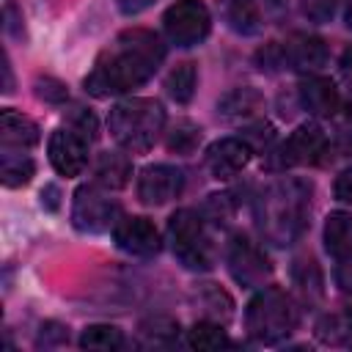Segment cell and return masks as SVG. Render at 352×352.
<instances>
[{
  "instance_id": "5b68a950",
  "label": "cell",
  "mask_w": 352,
  "mask_h": 352,
  "mask_svg": "<svg viewBox=\"0 0 352 352\" xmlns=\"http://www.w3.org/2000/svg\"><path fill=\"white\" fill-rule=\"evenodd\" d=\"M168 239L173 248V256L187 270H209L214 264V248L206 234L204 214L195 209H179L168 220Z\"/></svg>"
},
{
  "instance_id": "484cf974",
  "label": "cell",
  "mask_w": 352,
  "mask_h": 352,
  "mask_svg": "<svg viewBox=\"0 0 352 352\" xmlns=\"http://www.w3.org/2000/svg\"><path fill=\"white\" fill-rule=\"evenodd\" d=\"M140 336L148 346H168L179 338V322H173L170 316H151L140 324Z\"/></svg>"
},
{
  "instance_id": "8992f818",
  "label": "cell",
  "mask_w": 352,
  "mask_h": 352,
  "mask_svg": "<svg viewBox=\"0 0 352 352\" xmlns=\"http://www.w3.org/2000/svg\"><path fill=\"white\" fill-rule=\"evenodd\" d=\"M121 220V206L110 192L102 190V184H82L74 190L72 201V223L82 234H104L116 228Z\"/></svg>"
},
{
  "instance_id": "7402d4cb",
  "label": "cell",
  "mask_w": 352,
  "mask_h": 352,
  "mask_svg": "<svg viewBox=\"0 0 352 352\" xmlns=\"http://www.w3.org/2000/svg\"><path fill=\"white\" fill-rule=\"evenodd\" d=\"M195 85H198V69L192 60H184V63H176L170 69V74L165 77V91L173 102L179 104H187L192 96H195Z\"/></svg>"
},
{
  "instance_id": "8d00e7d4",
  "label": "cell",
  "mask_w": 352,
  "mask_h": 352,
  "mask_svg": "<svg viewBox=\"0 0 352 352\" xmlns=\"http://www.w3.org/2000/svg\"><path fill=\"white\" fill-rule=\"evenodd\" d=\"M41 206H47L50 212H55V209L60 206V192H58L55 184H47V187L41 190Z\"/></svg>"
},
{
  "instance_id": "cb8c5ba5",
  "label": "cell",
  "mask_w": 352,
  "mask_h": 352,
  "mask_svg": "<svg viewBox=\"0 0 352 352\" xmlns=\"http://www.w3.org/2000/svg\"><path fill=\"white\" fill-rule=\"evenodd\" d=\"M187 344L198 352H214V349H223V346H231V338L226 336L223 324L220 322H195L190 330H187Z\"/></svg>"
},
{
  "instance_id": "603a6c76",
  "label": "cell",
  "mask_w": 352,
  "mask_h": 352,
  "mask_svg": "<svg viewBox=\"0 0 352 352\" xmlns=\"http://www.w3.org/2000/svg\"><path fill=\"white\" fill-rule=\"evenodd\" d=\"M36 173V165L28 154L16 151V148H6L3 151V162H0V179L6 187H25Z\"/></svg>"
},
{
  "instance_id": "f546056e",
  "label": "cell",
  "mask_w": 352,
  "mask_h": 352,
  "mask_svg": "<svg viewBox=\"0 0 352 352\" xmlns=\"http://www.w3.org/2000/svg\"><path fill=\"white\" fill-rule=\"evenodd\" d=\"M69 129H74L80 138H85L88 143H94L96 140V118H94V113H88V110H77V113H72V121H69Z\"/></svg>"
},
{
  "instance_id": "9a60e30c",
  "label": "cell",
  "mask_w": 352,
  "mask_h": 352,
  "mask_svg": "<svg viewBox=\"0 0 352 352\" xmlns=\"http://www.w3.org/2000/svg\"><path fill=\"white\" fill-rule=\"evenodd\" d=\"M280 47H283L286 66H292L297 72H316L327 63V44H324V38H319L314 33H294Z\"/></svg>"
},
{
  "instance_id": "74e56055",
  "label": "cell",
  "mask_w": 352,
  "mask_h": 352,
  "mask_svg": "<svg viewBox=\"0 0 352 352\" xmlns=\"http://www.w3.org/2000/svg\"><path fill=\"white\" fill-rule=\"evenodd\" d=\"M341 74L346 77V82L352 85V44L341 52Z\"/></svg>"
},
{
  "instance_id": "5bb4252c",
  "label": "cell",
  "mask_w": 352,
  "mask_h": 352,
  "mask_svg": "<svg viewBox=\"0 0 352 352\" xmlns=\"http://www.w3.org/2000/svg\"><path fill=\"white\" fill-rule=\"evenodd\" d=\"M300 104L311 113V116H319V118H330L341 110V94L336 88L333 80L327 77H319V74H308L302 77L300 82Z\"/></svg>"
},
{
  "instance_id": "83f0119b",
  "label": "cell",
  "mask_w": 352,
  "mask_h": 352,
  "mask_svg": "<svg viewBox=\"0 0 352 352\" xmlns=\"http://www.w3.org/2000/svg\"><path fill=\"white\" fill-rule=\"evenodd\" d=\"M242 140L253 148V151H270V143L275 140V129H272V124H267V121H248V126H245V132H242Z\"/></svg>"
},
{
  "instance_id": "d6a6232c",
  "label": "cell",
  "mask_w": 352,
  "mask_h": 352,
  "mask_svg": "<svg viewBox=\"0 0 352 352\" xmlns=\"http://www.w3.org/2000/svg\"><path fill=\"white\" fill-rule=\"evenodd\" d=\"M333 192H336V198L341 204H352V168H346V170L338 173V179L333 184Z\"/></svg>"
},
{
  "instance_id": "e575fe53",
  "label": "cell",
  "mask_w": 352,
  "mask_h": 352,
  "mask_svg": "<svg viewBox=\"0 0 352 352\" xmlns=\"http://www.w3.org/2000/svg\"><path fill=\"white\" fill-rule=\"evenodd\" d=\"M19 22H22V19L16 16L14 0H6V30L14 33V36H22V25H19Z\"/></svg>"
},
{
  "instance_id": "f1b7e54d",
  "label": "cell",
  "mask_w": 352,
  "mask_h": 352,
  "mask_svg": "<svg viewBox=\"0 0 352 352\" xmlns=\"http://www.w3.org/2000/svg\"><path fill=\"white\" fill-rule=\"evenodd\" d=\"M36 96L44 99V102H63V99L69 96V91H66V85H63L60 80H55V77H38V80H36Z\"/></svg>"
},
{
  "instance_id": "d4e9b609",
  "label": "cell",
  "mask_w": 352,
  "mask_h": 352,
  "mask_svg": "<svg viewBox=\"0 0 352 352\" xmlns=\"http://www.w3.org/2000/svg\"><path fill=\"white\" fill-rule=\"evenodd\" d=\"M80 346L88 352H113L124 346V333L116 324H88L80 333Z\"/></svg>"
},
{
  "instance_id": "44dd1931",
  "label": "cell",
  "mask_w": 352,
  "mask_h": 352,
  "mask_svg": "<svg viewBox=\"0 0 352 352\" xmlns=\"http://www.w3.org/2000/svg\"><path fill=\"white\" fill-rule=\"evenodd\" d=\"M324 248L333 258L352 256V214L330 212L324 220Z\"/></svg>"
},
{
  "instance_id": "7c38bea8",
  "label": "cell",
  "mask_w": 352,
  "mask_h": 352,
  "mask_svg": "<svg viewBox=\"0 0 352 352\" xmlns=\"http://www.w3.org/2000/svg\"><path fill=\"white\" fill-rule=\"evenodd\" d=\"M47 154H50V162L52 168L60 173V176H77L82 173L85 162H88V140L80 138L74 129H55L50 135V143H47Z\"/></svg>"
},
{
  "instance_id": "ac0fdd59",
  "label": "cell",
  "mask_w": 352,
  "mask_h": 352,
  "mask_svg": "<svg viewBox=\"0 0 352 352\" xmlns=\"http://www.w3.org/2000/svg\"><path fill=\"white\" fill-rule=\"evenodd\" d=\"M261 104H264V99L256 88H234L217 102V113L228 121H245L248 124L258 116Z\"/></svg>"
},
{
  "instance_id": "7a4b0ae2",
  "label": "cell",
  "mask_w": 352,
  "mask_h": 352,
  "mask_svg": "<svg viewBox=\"0 0 352 352\" xmlns=\"http://www.w3.org/2000/svg\"><path fill=\"white\" fill-rule=\"evenodd\" d=\"M311 184L302 179H278L256 198V226L270 245H292L308 226Z\"/></svg>"
},
{
  "instance_id": "4316f807",
  "label": "cell",
  "mask_w": 352,
  "mask_h": 352,
  "mask_svg": "<svg viewBox=\"0 0 352 352\" xmlns=\"http://www.w3.org/2000/svg\"><path fill=\"white\" fill-rule=\"evenodd\" d=\"M201 143V126L182 118L173 124V129L168 132V148L176 151V154H192Z\"/></svg>"
},
{
  "instance_id": "30bf717a",
  "label": "cell",
  "mask_w": 352,
  "mask_h": 352,
  "mask_svg": "<svg viewBox=\"0 0 352 352\" xmlns=\"http://www.w3.org/2000/svg\"><path fill=\"white\" fill-rule=\"evenodd\" d=\"M184 187V173L176 165H148L138 176V198L146 206H165L179 198Z\"/></svg>"
},
{
  "instance_id": "3957f363",
  "label": "cell",
  "mask_w": 352,
  "mask_h": 352,
  "mask_svg": "<svg viewBox=\"0 0 352 352\" xmlns=\"http://www.w3.org/2000/svg\"><path fill=\"white\" fill-rule=\"evenodd\" d=\"M113 140L129 154H146L165 129V107L157 99L132 96L116 102L107 116Z\"/></svg>"
},
{
  "instance_id": "836d02e7",
  "label": "cell",
  "mask_w": 352,
  "mask_h": 352,
  "mask_svg": "<svg viewBox=\"0 0 352 352\" xmlns=\"http://www.w3.org/2000/svg\"><path fill=\"white\" fill-rule=\"evenodd\" d=\"M336 283H338L344 292H352V256L338 258V267H336Z\"/></svg>"
},
{
  "instance_id": "8fae6325",
  "label": "cell",
  "mask_w": 352,
  "mask_h": 352,
  "mask_svg": "<svg viewBox=\"0 0 352 352\" xmlns=\"http://www.w3.org/2000/svg\"><path fill=\"white\" fill-rule=\"evenodd\" d=\"M113 239H116V245H118L124 253L140 256V258L154 256V253L160 250V245H162L157 226H154L148 217H140V214L121 217V220L116 223V228H113Z\"/></svg>"
},
{
  "instance_id": "ba28073f",
  "label": "cell",
  "mask_w": 352,
  "mask_h": 352,
  "mask_svg": "<svg viewBox=\"0 0 352 352\" xmlns=\"http://www.w3.org/2000/svg\"><path fill=\"white\" fill-rule=\"evenodd\" d=\"M162 28L170 44L187 50V47H198L209 36L212 16L204 0H176L162 16Z\"/></svg>"
},
{
  "instance_id": "60d3db41",
  "label": "cell",
  "mask_w": 352,
  "mask_h": 352,
  "mask_svg": "<svg viewBox=\"0 0 352 352\" xmlns=\"http://www.w3.org/2000/svg\"><path fill=\"white\" fill-rule=\"evenodd\" d=\"M349 344H352V327H349Z\"/></svg>"
},
{
  "instance_id": "277c9868",
  "label": "cell",
  "mask_w": 352,
  "mask_h": 352,
  "mask_svg": "<svg viewBox=\"0 0 352 352\" xmlns=\"http://www.w3.org/2000/svg\"><path fill=\"white\" fill-rule=\"evenodd\" d=\"M297 305L280 286H261L245 311L248 336L258 344H278L297 327Z\"/></svg>"
},
{
  "instance_id": "2e32d148",
  "label": "cell",
  "mask_w": 352,
  "mask_h": 352,
  "mask_svg": "<svg viewBox=\"0 0 352 352\" xmlns=\"http://www.w3.org/2000/svg\"><path fill=\"white\" fill-rule=\"evenodd\" d=\"M217 14L236 36H256L261 30V11L256 0H214Z\"/></svg>"
},
{
  "instance_id": "ffe728a7",
  "label": "cell",
  "mask_w": 352,
  "mask_h": 352,
  "mask_svg": "<svg viewBox=\"0 0 352 352\" xmlns=\"http://www.w3.org/2000/svg\"><path fill=\"white\" fill-rule=\"evenodd\" d=\"M192 300L198 302V308L206 314V319L226 324L234 316V300L226 289H220L217 283H198L192 292Z\"/></svg>"
},
{
  "instance_id": "d590c367",
  "label": "cell",
  "mask_w": 352,
  "mask_h": 352,
  "mask_svg": "<svg viewBox=\"0 0 352 352\" xmlns=\"http://www.w3.org/2000/svg\"><path fill=\"white\" fill-rule=\"evenodd\" d=\"M116 3H118V8H121L126 16H135V14L146 11L148 6H154L157 0H116Z\"/></svg>"
},
{
  "instance_id": "6da1fadb",
  "label": "cell",
  "mask_w": 352,
  "mask_h": 352,
  "mask_svg": "<svg viewBox=\"0 0 352 352\" xmlns=\"http://www.w3.org/2000/svg\"><path fill=\"white\" fill-rule=\"evenodd\" d=\"M165 60V44L154 30L129 28L116 36V41L99 52L94 69L85 77V91L91 96H118L154 77Z\"/></svg>"
},
{
  "instance_id": "1f68e13d",
  "label": "cell",
  "mask_w": 352,
  "mask_h": 352,
  "mask_svg": "<svg viewBox=\"0 0 352 352\" xmlns=\"http://www.w3.org/2000/svg\"><path fill=\"white\" fill-rule=\"evenodd\" d=\"M231 201H228V195H209V201H206V217L212 220V223H226L228 217H231Z\"/></svg>"
},
{
  "instance_id": "e0dca14e",
  "label": "cell",
  "mask_w": 352,
  "mask_h": 352,
  "mask_svg": "<svg viewBox=\"0 0 352 352\" xmlns=\"http://www.w3.org/2000/svg\"><path fill=\"white\" fill-rule=\"evenodd\" d=\"M0 140L3 148H30L38 143V124L22 113H16L14 107H3L0 113Z\"/></svg>"
},
{
  "instance_id": "52a82bcc",
  "label": "cell",
  "mask_w": 352,
  "mask_h": 352,
  "mask_svg": "<svg viewBox=\"0 0 352 352\" xmlns=\"http://www.w3.org/2000/svg\"><path fill=\"white\" fill-rule=\"evenodd\" d=\"M327 151V135L319 124L308 121L300 124L278 148L267 151V168L272 170H286L294 165H314L324 157Z\"/></svg>"
},
{
  "instance_id": "f35d334b",
  "label": "cell",
  "mask_w": 352,
  "mask_h": 352,
  "mask_svg": "<svg viewBox=\"0 0 352 352\" xmlns=\"http://www.w3.org/2000/svg\"><path fill=\"white\" fill-rule=\"evenodd\" d=\"M264 3H267V6H270V8H275V11H278V8H283V6H286V0H264Z\"/></svg>"
},
{
  "instance_id": "ab89813d",
  "label": "cell",
  "mask_w": 352,
  "mask_h": 352,
  "mask_svg": "<svg viewBox=\"0 0 352 352\" xmlns=\"http://www.w3.org/2000/svg\"><path fill=\"white\" fill-rule=\"evenodd\" d=\"M344 19H346V28L352 30V3H349V8H346V16H344Z\"/></svg>"
},
{
  "instance_id": "9c48e42d",
  "label": "cell",
  "mask_w": 352,
  "mask_h": 352,
  "mask_svg": "<svg viewBox=\"0 0 352 352\" xmlns=\"http://www.w3.org/2000/svg\"><path fill=\"white\" fill-rule=\"evenodd\" d=\"M226 261H228V272L231 278L245 286V289H258L270 280L272 275V261L270 256L256 245L250 242L248 236L236 234L231 236L228 248H226Z\"/></svg>"
},
{
  "instance_id": "4dcf8cb0",
  "label": "cell",
  "mask_w": 352,
  "mask_h": 352,
  "mask_svg": "<svg viewBox=\"0 0 352 352\" xmlns=\"http://www.w3.org/2000/svg\"><path fill=\"white\" fill-rule=\"evenodd\" d=\"M300 6H302V14H305L308 19H314V22H327V19L336 14L338 0H300Z\"/></svg>"
},
{
  "instance_id": "4fadbf2b",
  "label": "cell",
  "mask_w": 352,
  "mask_h": 352,
  "mask_svg": "<svg viewBox=\"0 0 352 352\" xmlns=\"http://www.w3.org/2000/svg\"><path fill=\"white\" fill-rule=\"evenodd\" d=\"M253 157V148L242 138H220L206 148V168L214 179L236 176Z\"/></svg>"
},
{
  "instance_id": "d6986e66",
  "label": "cell",
  "mask_w": 352,
  "mask_h": 352,
  "mask_svg": "<svg viewBox=\"0 0 352 352\" xmlns=\"http://www.w3.org/2000/svg\"><path fill=\"white\" fill-rule=\"evenodd\" d=\"M132 176V162L121 151H104L94 162V179L104 190H121Z\"/></svg>"
}]
</instances>
